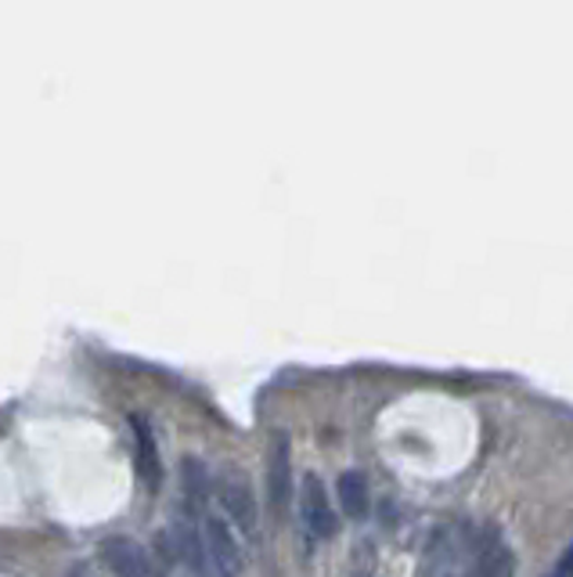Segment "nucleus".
<instances>
[{"label": "nucleus", "mask_w": 573, "mask_h": 577, "mask_svg": "<svg viewBox=\"0 0 573 577\" xmlns=\"http://www.w3.org/2000/svg\"><path fill=\"white\" fill-rule=\"evenodd\" d=\"M202 538V570L199 577H242V549L224 516L206 513L199 519Z\"/></svg>", "instance_id": "nucleus-1"}, {"label": "nucleus", "mask_w": 573, "mask_h": 577, "mask_svg": "<svg viewBox=\"0 0 573 577\" xmlns=\"http://www.w3.org/2000/svg\"><path fill=\"white\" fill-rule=\"evenodd\" d=\"M292 440L289 434H275L271 444V459H267V494H271V505L278 513H289L292 505Z\"/></svg>", "instance_id": "nucleus-2"}, {"label": "nucleus", "mask_w": 573, "mask_h": 577, "mask_svg": "<svg viewBox=\"0 0 573 577\" xmlns=\"http://www.w3.org/2000/svg\"><path fill=\"white\" fill-rule=\"evenodd\" d=\"M300 513H303V527H307V535H314L318 541L335 535V513L329 505V491H324V484L318 477H307V484H303Z\"/></svg>", "instance_id": "nucleus-3"}, {"label": "nucleus", "mask_w": 573, "mask_h": 577, "mask_svg": "<svg viewBox=\"0 0 573 577\" xmlns=\"http://www.w3.org/2000/svg\"><path fill=\"white\" fill-rule=\"evenodd\" d=\"M130 437H133V466H138V477L149 484V488H160L163 480V459H160V444H155V434L144 415H130Z\"/></svg>", "instance_id": "nucleus-4"}, {"label": "nucleus", "mask_w": 573, "mask_h": 577, "mask_svg": "<svg viewBox=\"0 0 573 577\" xmlns=\"http://www.w3.org/2000/svg\"><path fill=\"white\" fill-rule=\"evenodd\" d=\"M220 502H224V513H228L234 524H239V530H245V535H253L256 524H260V516H256V502H253V491L245 488V484L239 477L224 480L220 484Z\"/></svg>", "instance_id": "nucleus-5"}, {"label": "nucleus", "mask_w": 573, "mask_h": 577, "mask_svg": "<svg viewBox=\"0 0 573 577\" xmlns=\"http://www.w3.org/2000/svg\"><path fill=\"white\" fill-rule=\"evenodd\" d=\"M476 577H515V552L505 538L494 535L476 560Z\"/></svg>", "instance_id": "nucleus-6"}, {"label": "nucleus", "mask_w": 573, "mask_h": 577, "mask_svg": "<svg viewBox=\"0 0 573 577\" xmlns=\"http://www.w3.org/2000/svg\"><path fill=\"white\" fill-rule=\"evenodd\" d=\"M335 491H340V505H343V513L351 519H361L368 513V480H365V473L346 469L340 477V484H335Z\"/></svg>", "instance_id": "nucleus-7"}, {"label": "nucleus", "mask_w": 573, "mask_h": 577, "mask_svg": "<svg viewBox=\"0 0 573 577\" xmlns=\"http://www.w3.org/2000/svg\"><path fill=\"white\" fill-rule=\"evenodd\" d=\"M552 577H573V545L566 549V556L559 560V567H556V574Z\"/></svg>", "instance_id": "nucleus-8"}, {"label": "nucleus", "mask_w": 573, "mask_h": 577, "mask_svg": "<svg viewBox=\"0 0 573 577\" xmlns=\"http://www.w3.org/2000/svg\"><path fill=\"white\" fill-rule=\"evenodd\" d=\"M65 577H87V570H84V567H73V570L65 574Z\"/></svg>", "instance_id": "nucleus-9"}]
</instances>
